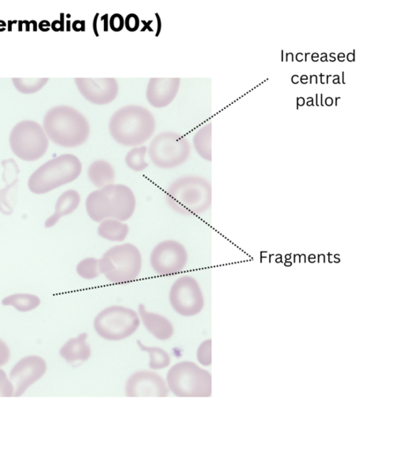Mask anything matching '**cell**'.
<instances>
[{
  "mask_svg": "<svg viewBox=\"0 0 403 454\" xmlns=\"http://www.w3.org/2000/svg\"><path fill=\"white\" fill-rule=\"evenodd\" d=\"M138 346L142 351L147 352L150 356L149 367L153 370H160L167 368L171 362L169 354L159 347H149L145 346L140 341H137Z\"/></svg>",
  "mask_w": 403,
  "mask_h": 454,
  "instance_id": "cell-24",
  "label": "cell"
},
{
  "mask_svg": "<svg viewBox=\"0 0 403 454\" xmlns=\"http://www.w3.org/2000/svg\"><path fill=\"white\" fill-rule=\"evenodd\" d=\"M88 177L95 187L102 189L115 183L116 174L110 162L104 160H97L88 167Z\"/></svg>",
  "mask_w": 403,
  "mask_h": 454,
  "instance_id": "cell-20",
  "label": "cell"
},
{
  "mask_svg": "<svg viewBox=\"0 0 403 454\" xmlns=\"http://www.w3.org/2000/svg\"><path fill=\"white\" fill-rule=\"evenodd\" d=\"M166 200L171 210L179 215H202L211 207L212 186L203 177L182 176L169 184Z\"/></svg>",
  "mask_w": 403,
  "mask_h": 454,
  "instance_id": "cell-4",
  "label": "cell"
},
{
  "mask_svg": "<svg viewBox=\"0 0 403 454\" xmlns=\"http://www.w3.org/2000/svg\"><path fill=\"white\" fill-rule=\"evenodd\" d=\"M138 314L145 329L155 339L167 341L174 336V325L165 316L147 311L143 304L139 305Z\"/></svg>",
  "mask_w": 403,
  "mask_h": 454,
  "instance_id": "cell-17",
  "label": "cell"
},
{
  "mask_svg": "<svg viewBox=\"0 0 403 454\" xmlns=\"http://www.w3.org/2000/svg\"><path fill=\"white\" fill-rule=\"evenodd\" d=\"M330 62L333 63V62H335V61H337V58H335V53H331V54L330 55Z\"/></svg>",
  "mask_w": 403,
  "mask_h": 454,
  "instance_id": "cell-46",
  "label": "cell"
},
{
  "mask_svg": "<svg viewBox=\"0 0 403 454\" xmlns=\"http://www.w3.org/2000/svg\"><path fill=\"white\" fill-rule=\"evenodd\" d=\"M47 363L41 356H27L14 366L9 378L14 387V397H21L46 373Z\"/></svg>",
  "mask_w": 403,
  "mask_h": 454,
  "instance_id": "cell-13",
  "label": "cell"
},
{
  "mask_svg": "<svg viewBox=\"0 0 403 454\" xmlns=\"http://www.w3.org/2000/svg\"><path fill=\"white\" fill-rule=\"evenodd\" d=\"M125 26L130 32H136L140 27V19L136 14H130L125 19Z\"/></svg>",
  "mask_w": 403,
  "mask_h": 454,
  "instance_id": "cell-31",
  "label": "cell"
},
{
  "mask_svg": "<svg viewBox=\"0 0 403 454\" xmlns=\"http://www.w3.org/2000/svg\"><path fill=\"white\" fill-rule=\"evenodd\" d=\"M333 77L335 78V79H333V84L335 85V84H340L341 83H340V78L339 76H335Z\"/></svg>",
  "mask_w": 403,
  "mask_h": 454,
  "instance_id": "cell-43",
  "label": "cell"
},
{
  "mask_svg": "<svg viewBox=\"0 0 403 454\" xmlns=\"http://www.w3.org/2000/svg\"><path fill=\"white\" fill-rule=\"evenodd\" d=\"M140 318L132 309L112 305L102 310L94 320V329L98 336L108 341H122L135 333Z\"/></svg>",
  "mask_w": 403,
  "mask_h": 454,
  "instance_id": "cell-8",
  "label": "cell"
},
{
  "mask_svg": "<svg viewBox=\"0 0 403 454\" xmlns=\"http://www.w3.org/2000/svg\"><path fill=\"white\" fill-rule=\"evenodd\" d=\"M49 139L43 126L32 120L19 123L10 135L11 151L21 160L33 162L48 151Z\"/></svg>",
  "mask_w": 403,
  "mask_h": 454,
  "instance_id": "cell-10",
  "label": "cell"
},
{
  "mask_svg": "<svg viewBox=\"0 0 403 454\" xmlns=\"http://www.w3.org/2000/svg\"><path fill=\"white\" fill-rule=\"evenodd\" d=\"M48 81V78H13L12 83L19 92L33 94L40 91Z\"/></svg>",
  "mask_w": 403,
  "mask_h": 454,
  "instance_id": "cell-27",
  "label": "cell"
},
{
  "mask_svg": "<svg viewBox=\"0 0 403 454\" xmlns=\"http://www.w3.org/2000/svg\"><path fill=\"white\" fill-rule=\"evenodd\" d=\"M311 59L313 62H318L320 61V56L318 53H313L311 55Z\"/></svg>",
  "mask_w": 403,
  "mask_h": 454,
  "instance_id": "cell-39",
  "label": "cell"
},
{
  "mask_svg": "<svg viewBox=\"0 0 403 454\" xmlns=\"http://www.w3.org/2000/svg\"><path fill=\"white\" fill-rule=\"evenodd\" d=\"M169 391L180 398H208L212 394V377L196 363L182 361L174 364L167 373Z\"/></svg>",
  "mask_w": 403,
  "mask_h": 454,
  "instance_id": "cell-7",
  "label": "cell"
},
{
  "mask_svg": "<svg viewBox=\"0 0 403 454\" xmlns=\"http://www.w3.org/2000/svg\"><path fill=\"white\" fill-rule=\"evenodd\" d=\"M82 163L78 156L63 154L36 169L28 178V187L34 195H43L78 180Z\"/></svg>",
  "mask_w": 403,
  "mask_h": 454,
  "instance_id": "cell-5",
  "label": "cell"
},
{
  "mask_svg": "<svg viewBox=\"0 0 403 454\" xmlns=\"http://www.w3.org/2000/svg\"><path fill=\"white\" fill-rule=\"evenodd\" d=\"M109 26L114 32H121L125 26V19L120 14H114L109 21Z\"/></svg>",
  "mask_w": 403,
  "mask_h": 454,
  "instance_id": "cell-30",
  "label": "cell"
},
{
  "mask_svg": "<svg viewBox=\"0 0 403 454\" xmlns=\"http://www.w3.org/2000/svg\"><path fill=\"white\" fill-rule=\"evenodd\" d=\"M189 262V252L184 245L174 239L157 244L150 255L153 271L162 277H170L184 270Z\"/></svg>",
  "mask_w": 403,
  "mask_h": 454,
  "instance_id": "cell-12",
  "label": "cell"
},
{
  "mask_svg": "<svg viewBox=\"0 0 403 454\" xmlns=\"http://www.w3.org/2000/svg\"><path fill=\"white\" fill-rule=\"evenodd\" d=\"M43 128L52 143L66 148L84 145L91 131L85 115L70 106L50 109L43 118Z\"/></svg>",
  "mask_w": 403,
  "mask_h": 454,
  "instance_id": "cell-3",
  "label": "cell"
},
{
  "mask_svg": "<svg viewBox=\"0 0 403 454\" xmlns=\"http://www.w3.org/2000/svg\"><path fill=\"white\" fill-rule=\"evenodd\" d=\"M304 55L303 53H301V52H300V53H298L295 58V59H296V61L298 62H303L304 61Z\"/></svg>",
  "mask_w": 403,
  "mask_h": 454,
  "instance_id": "cell-38",
  "label": "cell"
},
{
  "mask_svg": "<svg viewBox=\"0 0 403 454\" xmlns=\"http://www.w3.org/2000/svg\"><path fill=\"white\" fill-rule=\"evenodd\" d=\"M320 106H323H323H325V104H324V103H323V102H324V101H323V94H320Z\"/></svg>",
  "mask_w": 403,
  "mask_h": 454,
  "instance_id": "cell-48",
  "label": "cell"
},
{
  "mask_svg": "<svg viewBox=\"0 0 403 454\" xmlns=\"http://www.w3.org/2000/svg\"><path fill=\"white\" fill-rule=\"evenodd\" d=\"M292 83L294 85H297L298 83H300V78H298V76H293L292 78Z\"/></svg>",
  "mask_w": 403,
  "mask_h": 454,
  "instance_id": "cell-41",
  "label": "cell"
},
{
  "mask_svg": "<svg viewBox=\"0 0 403 454\" xmlns=\"http://www.w3.org/2000/svg\"><path fill=\"white\" fill-rule=\"evenodd\" d=\"M355 51H353V53L350 52V53H348L347 56H346L348 62H355Z\"/></svg>",
  "mask_w": 403,
  "mask_h": 454,
  "instance_id": "cell-34",
  "label": "cell"
},
{
  "mask_svg": "<svg viewBox=\"0 0 403 454\" xmlns=\"http://www.w3.org/2000/svg\"><path fill=\"white\" fill-rule=\"evenodd\" d=\"M130 232V226L126 222L117 219H107L99 223L97 234L103 239L115 242L123 243Z\"/></svg>",
  "mask_w": 403,
  "mask_h": 454,
  "instance_id": "cell-21",
  "label": "cell"
},
{
  "mask_svg": "<svg viewBox=\"0 0 403 454\" xmlns=\"http://www.w3.org/2000/svg\"><path fill=\"white\" fill-rule=\"evenodd\" d=\"M320 61L322 62H328V55L326 53H323L322 57L320 58Z\"/></svg>",
  "mask_w": 403,
  "mask_h": 454,
  "instance_id": "cell-44",
  "label": "cell"
},
{
  "mask_svg": "<svg viewBox=\"0 0 403 454\" xmlns=\"http://www.w3.org/2000/svg\"><path fill=\"white\" fill-rule=\"evenodd\" d=\"M308 81H309V78L308 76H301L300 79V83H301L303 85H307L308 83Z\"/></svg>",
  "mask_w": 403,
  "mask_h": 454,
  "instance_id": "cell-35",
  "label": "cell"
},
{
  "mask_svg": "<svg viewBox=\"0 0 403 454\" xmlns=\"http://www.w3.org/2000/svg\"><path fill=\"white\" fill-rule=\"evenodd\" d=\"M211 347L212 341L209 339L204 341L198 349L197 359L203 366H210L212 363Z\"/></svg>",
  "mask_w": 403,
  "mask_h": 454,
  "instance_id": "cell-28",
  "label": "cell"
},
{
  "mask_svg": "<svg viewBox=\"0 0 403 454\" xmlns=\"http://www.w3.org/2000/svg\"><path fill=\"white\" fill-rule=\"evenodd\" d=\"M340 100V98H335V105H337V104H338V100Z\"/></svg>",
  "mask_w": 403,
  "mask_h": 454,
  "instance_id": "cell-51",
  "label": "cell"
},
{
  "mask_svg": "<svg viewBox=\"0 0 403 454\" xmlns=\"http://www.w3.org/2000/svg\"><path fill=\"white\" fill-rule=\"evenodd\" d=\"M41 301L39 296L31 294H16L4 297L2 304L12 306L21 312L33 311L40 306Z\"/></svg>",
  "mask_w": 403,
  "mask_h": 454,
  "instance_id": "cell-23",
  "label": "cell"
},
{
  "mask_svg": "<svg viewBox=\"0 0 403 454\" xmlns=\"http://www.w3.org/2000/svg\"><path fill=\"white\" fill-rule=\"evenodd\" d=\"M345 78V72H342V84H346Z\"/></svg>",
  "mask_w": 403,
  "mask_h": 454,
  "instance_id": "cell-50",
  "label": "cell"
},
{
  "mask_svg": "<svg viewBox=\"0 0 403 454\" xmlns=\"http://www.w3.org/2000/svg\"><path fill=\"white\" fill-rule=\"evenodd\" d=\"M310 56V53H305V59H304V61H305V62H308V56Z\"/></svg>",
  "mask_w": 403,
  "mask_h": 454,
  "instance_id": "cell-49",
  "label": "cell"
},
{
  "mask_svg": "<svg viewBox=\"0 0 403 454\" xmlns=\"http://www.w3.org/2000/svg\"><path fill=\"white\" fill-rule=\"evenodd\" d=\"M156 130L150 110L139 105H128L115 111L109 122V132L115 143L125 147L144 145Z\"/></svg>",
  "mask_w": 403,
  "mask_h": 454,
  "instance_id": "cell-2",
  "label": "cell"
},
{
  "mask_svg": "<svg viewBox=\"0 0 403 454\" xmlns=\"http://www.w3.org/2000/svg\"><path fill=\"white\" fill-rule=\"evenodd\" d=\"M80 193L75 190L65 191L57 200L55 212L44 223V227L51 228L56 226L63 217L75 212L80 205Z\"/></svg>",
  "mask_w": 403,
  "mask_h": 454,
  "instance_id": "cell-19",
  "label": "cell"
},
{
  "mask_svg": "<svg viewBox=\"0 0 403 454\" xmlns=\"http://www.w3.org/2000/svg\"><path fill=\"white\" fill-rule=\"evenodd\" d=\"M313 80H315L316 84L318 83V77L316 76H311L310 78V83L313 84Z\"/></svg>",
  "mask_w": 403,
  "mask_h": 454,
  "instance_id": "cell-45",
  "label": "cell"
},
{
  "mask_svg": "<svg viewBox=\"0 0 403 454\" xmlns=\"http://www.w3.org/2000/svg\"><path fill=\"white\" fill-rule=\"evenodd\" d=\"M147 147L140 145L132 148V150L126 154L125 161L127 167L135 172H141L146 170L149 165L146 160Z\"/></svg>",
  "mask_w": 403,
  "mask_h": 454,
  "instance_id": "cell-25",
  "label": "cell"
},
{
  "mask_svg": "<svg viewBox=\"0 0 403 454\" xmlns=\"http://www.w3.org/2000/svg\"><path fill=\"white\" fill-rule=\"evenodd\" d=\"M11 357L10 348L5 341L0 339V368L9 363Z\"/></svg>",
  "mask_w": 403,
  "mask_h": 454,
  "instance_id": "cell-32",
  "label": "cell"
},
{
  "mask_svg": "<svg viewBox=\"0 0 403 454\" xmlns=\"http://www.w3.org/2000/svg\"><path fill=\"white\" fill-rule=\"evenodd\" d=\"M125 394L129 398L169 396L167 383L154 371H140L133 373L125 384Z\"/></svg>",
  "mask_w": 403,
  "mask_h": 454,
  "instance_id": "cell-14",
  "label": "cell"
},
{
  "mask_svg": "<svg viewBox=\"0 0 403 454\" xmlns=\"http://www.w3.org/2000/svg\"><path fill=\"white\" fill-rule=\"evenodd\" d=\"M172 308L180 316H195L205 306V299L199 282L190 275L177 279L169 294Z\"/></svg>",
  "mask_w": 403,
  "mask_h": 454,
  "instance_id": "cell-11",
  "label": "cell"
},
{
  "mask_svg": "<svg viewBox=\"0 0 403 454\" xmlns=\"http://www.w3.org/2000/svg\"><path fill=\"white\" fill-rule=\"evenodd\" d=\"M180 86V78H151L147 87V100L155 108H166L175 100Z\"/></svg>",
  "mask_w": 403,
  "mask_h": 454,
  "instance_id": "cell-16",
  "label": "cell"
},
{
  "mask_svg": "<svg viewBox=\"0 0 403 454\" xmlns=\"http://www.w3.org/2000/svg\"><path fill=\"white\" fill-rule=\"evenodd\" d=\"M14 387L11 379L3 369L0 368V397H14Z\"/></svg>",
  "mask_w": 403,
  "mask_h": 454,
  "instance_id": "cell-29",
  "label": "cell"
},
{
  "mask_svg": "<svg viewBox=\"0 0 403 454\" xmlns=\"http://www.w3.org/2000/svg\"><path fill=\"white\" fill-rule=\"evenodd\" d=\"M324 78H325V76H323V74L320 73V84H323V85L325 84V83L324 81Z\"/></svg>",
  "mask_w": 403,
  "mask_h": 454,
  "instance_id": "cell-47",
  "label": "cell"
},
{
  "mask_svg": "<svg viewBox=\"0 0 403 454\" xmlns=\"http://www.w3.org/2000/svg\"><path fill=\"white\" fill-rule=\"evenodd\" d=\"M307 105H308V107H310V106H315V103H313V98H308Z\"/></svg>",
  "mask_w": 403,
  "mask_h": 454,
  "instance_id": "cell-42",
  "label": "cell"
},
{
  "mask_svg": "<svg viewBox=\"0 0 403 454\" xmlns=\"http://www.w3.org/2000/svg\"><path fill=\"white\" fill-rule=\"evenodd\" d=\"M337 59L338 61L340 63L345 62L346 59V55L345 53H342H342L338 54Z\"/></svg>",
  "mask_w": 403,
  "mask_h": 454,
  "instance_id": "cell-40",
  "label": "cell"
},
{
  "mask_svg": "<svg viewBox=\"0 0 403 454\" xmlns=\"http://www.w3.org/2000/svg\"><path fill=\"white\" fill-rule=\"evenodd\" d=\"M325 103L326 106L330 107L333 105V103H334L333 99L332 98H328L325 99Z\"/></svg>",
  "mask_w": 403,
  "mask_h": 454,
  "instance_id": "cell-37",
  "label": "cell"
},
{
  "mask_svg": "<svg viewBox=\"0 0 403 454\" xmlns=\"http://www.w3.org/2000/svg\"><path fill=\"white\" fill-rule=\"evenodd\" d=\"M305 101L303 98H297V108H300V107H303L305 105Z\"/></svg>",
  "mask_w": 403,
  "mask_h": 454,
  "instance_id": "cell-33",
  "label": "cell"
},
{
  "mask_svg": "<svg viewBox=\"0 0 403 454\" xmlns=\"http://www.w3.org/2000/svg\"><path fill=\"white\" fill-rule=\"evenodd\" d=\"M286 61L287 62H293L295 61V56L293 55V53H292V52H291V53H287L286 54Z\"/></svg>",
  "mask_w": 403,
  "mask_h": 454,
  "instance_id": "cell-36",
  "label": "cell"
},
{
  "mask_svg": "<svg viewBox=\"0 0 403 454\" xmlns=\"http://www.w3.org/2000/svg\"><path fill=\"white\" fill-rule=\"evenodd\" d=\"M147 153L155 167L170 170L180 167L188 161L191 145L189 140L180 133L163 132L152 139Z\"/></svg>",
  "mask_w": 403,
  "mask_h": 454,
  "instance_id": "cell-9",
  "label": "cell"
},
{
  "mask_svg": "<svg viewBox=\"0 0 403 454\" xmlns=\"http://www.w3.org/2000/svg\"><path fill=\"white\" fill-rule=\"evenodd\" d=\"M88 334L82 333L76 338L66 342L59 351L63 358L70 363H83L92 355V349L87 342Z\"/></svg>",
  "mask_w": 403,
  "mask_h": 454,
  "instance_id": "cell-18",
  "label": "cell"
},
{
  "mask_svg": "<svg viewBox=\"0 0 403 454\" xmlns=\"http://www.w3.org/2000/svg\"><path fill=\"white\" fill-rule=\"evenodd\" d=\"M78 274L82 279L93 280L100 277V259L95 257L85 258L78 263L76 267Z\"/></svg>",
  "mask_w": 403,
  "mask_h": 454,
  "instance_id": "cell-26",
  "label": "cell"
},
{
  "mask_svg": "<svg viewBox=\"0 0 403 454\" xmlns=\"http://www.w3.org/2000/svg\"><path fill=\"white\" fill-rule=\"evenodd\" d=\"M211 132V123H208L200 128L193 138V145L197 154L208 162L212 160Z\"/></svg>",
  "mask_w": 403,
  "mask_h": 454,
  "instance_id": "cell-22",
  "label": "cell"
},
{
  "mask_svg": "<svg viewBox=\"0 0 403 454\" xmlns=\"http://www.w3.org/2000/svg\"><path fill=\"white\" fill-rule=\"evenodd\" d=\"M143 267V257L137 245L120 243L114 245L100 259L101 274L114 284L135 281Z\"/></svg>",
  "mask_w": 403,
  "mask_h": 454,
  "instance_id": "cell-6",
  "label": "cell"
},
{
  "mask_svg": "<svg viewBox=\"0 0 403 454\" xmlns=\"http://www.w3.org/2000/svg\"><path fill=\"white\" fill-rule=\"evenodd\" d=\"M74 81L82 96L95 105H107L117 98L119 87L115 78H75Z\"/></svg>",
  "mask_w": 403,
  "mask_h": 454,
  "instance_id": "cell-15",
  "label": "cell"
},
{
  "mask_svg": "<svg viewBox=\"0 0 403 454\" xmlns=\"http://www.w3.org/2000/svg\"><path fill=\"white\" fill-rule=\"evenodd\" d=\"M135 193L128 185L114 183L89 193L85 210L93 221L100 223L107 219L129 221L136 212Z\"/></svg>",
  "mask_w": 403,
  "mask_h": 454,
  "instance_id": "cell-1",
  "label": "cell"
},
{
  "mask_svg": "<svg viewBox=\"0 0 403 454\" xmlns=\"http://www.w3.org/2000/svg\"><path fill=\"white\" fill-rule=\"evenodd\" d=\"M316 99H317V103H316V105H317V106H320V105H319V103H318V94H317V96H316Z\"/></svg>",
  "mask_w": 403,
  "mask_h": 454,
  "instance_id": "cell-52",
  "label": "cell"
}]
</instances>
